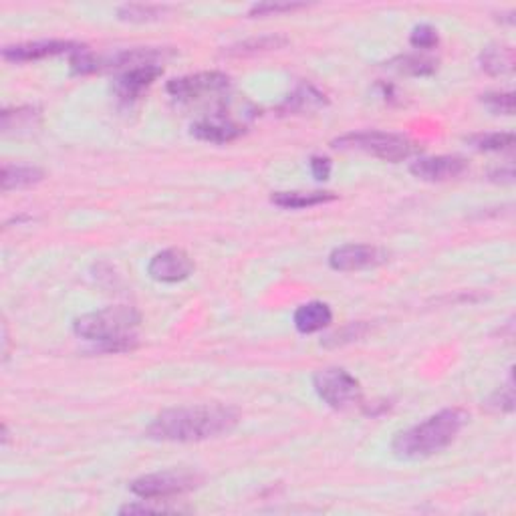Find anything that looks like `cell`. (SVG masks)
<instances>
[{
    "label": "cell",
    "mask_w": 516,
    "mask_h": 516,
    "mask_svg": "<svg viewBox=\"0 0 516 516\" xmlns=\"http://www.w3.org/2000/svg\"><path fill=\"white\" fill-rule=\"evenodd\" d=\"M238 420V410L224 404L172 407L156 415V420L146 430V436L157 442H202V440L228 434Z\"/></svg>",
    "instance_id": "1"
},
{
    "label": "cell",
    "mask_w": 516,
    "mask_h": 516,
    "mask_svg": "<svg viewBox=\"0 0 516 516\" xmlns=\"http://www.w3.org/2000/svg\"><path fill=\"white\" fill-rule=\"evenodd\" d=\"M466 422H468V414L464 410L448 407L397 434L391 450L399 460H423L450 446L464 430Z\"/></svg>",
    "instance_id": "2"
},
{
    "label": "cell",
    "mask_w": 516,
    "mask_h": 516,
    "mask_svg": "<svg viewBox=\"0 0 516 516\" xmlns=\"http://www.w3.org/2000/svg\"><path fill=\"white\" fill-rule=\"evenodd\" d=\"M141 323V315L128 305H115L107 309L81 315L75 319V335L93 341L102 351L121 353L136 347V329Z\"/></svg>",
    "instance_id": "3"
},
{
    "label": "cell",
    "mask_w": 516,
    "mask_h": 516,
    "mask_svg": "<svg viewBox=\"0 0 516 516\" xmlns=\"http://www.w3.org/2000/svg\"><path fill=\"white\" fill-rule=\"evenodd\" d=\"M333 147L337 149H357L379 157L384 162H402L415 152V144L399 133L387 131H357L347 133L333 141Z\"/></svg>",
    "instance_id": "4"
},
{
    "label": "cell",
    "mask_w": 516,
    "mask_h": 516,
    "mask_svg": "<svg viewBox=\"0 0 516 516\" xmlns=\"http://www.w3.org/2000/svg\"><path fill=\"white\" fill-rule=\"evenodd\" d=\"M313 387L333 410H347L361 402L360 381L341 368L319 369L313 376Z\"/></svg>",
    "instance_id": "5"
},
{
    "label": "cell",
    "mask_w": 516,
    "mask_h": 516,
    "mask_svg": "<svg viewBox=\"0 0 516 516\" xmlns=\"http://www.w3.org/2000/svg\"><path fill=\"white\" fill-rule=\"evenodd\" d=\"M198 485V474L186 470H165L133 480L131 493L139 498H146V501H154V498H170L190 493Z\"/></svg>",
    "instance_id": "6"
},
{
    "label": "cell",
    "mask_w": 516,
    "mask_h": 516,
    "mask_svg": "<svg viewBox=\"0 0 516 516\" xmlns=\"http://www.w3.org/2000/svg\"><path fill=\"white\" fill-rule=\"evenodd\" d=\"M230 77L218 71H204L196 75H186V77L172 79L168 83V93L182 103L202 102L208 97L224 95L230 91Z\"/></svg>",
    "instance_id": "7"
},
{
    "label": "cell",
    "mask_w": 516,
    "mask_h": 516,
    "mask_svg": "<svg viewBox=\"0 0 516 516\" xmlns=\"http://www.w3.org/2000/svg\"><path fill=\"white\" fill-rule=\"evenodd\" d=\"M387 261V253L379 246L371 245H345L339 246L329 256V264L333 271L353 272L371 269V266L384 264Z\"/></svg>",
    "instance_id": "8"
},
{
    "label": "cell",
    "mask_w": 516,
    "mask_h": 516,
    "mask_svg": "<svg viewBox=\"0 0 516 516\" xmlns=\"http://www.w3.org/2000/svg\"><path fill=\"white\" fill-rule=\"evenodd\" d=\"M147 272L157 282H180L194 272V262L182 248H168L149 261Z\"/></svg>",
    "instance_id": "9"
},
{
    "label": "cell",
    "mask_w": 516,
    "mask_h": 516,
    "mask_svg": "<svg viewBox=\"0 0 516 516\" xmlns=\"http://www.w3.org/2000/svg\"><path fill=\"white\" fill-rule=\"evenodd\" d=\"M164 73L160 63H147V65H136L128 67L118 79L113 81L115 95L123 102H133L138 99L147 87L154 85V81Z\"/></svg>",
    "instance_id": "10"
},
{
    "label": "cell",
    "mask_w": 516,
    "mask_h": 516,
    "mask_svg": "<svg viewBox=\"0 0 516 516\" xmlns=\"http://www.w3.org/2000/svg\"><path fill=\"white\" fill-rule=\"evenodd\" d=\"M468 164L460 156H434L415 160L410 165V172L423 182H448L462 176Z\"/></svg>",
    "instance_id": "11"
},
{
    "label": "cell",
    "mask_w": 516,
    "mask_h": 516,
    "mask_svg": "<svg viewBox=\"0 0 516 516\" xmlns=\"http://www.w3.org/2000/svg\"><path fill=\"white\" fill-rule=\"evenodd\" d=\"M81 47L83 45L71 43V40H37V43L4 47L3 57L6 61H13V63H29V61L45 59V57L73 55V53H77Z\"/></svg>",
    "instance_id": "12"
},
{
    "label": "cell",
    "mask_w": 516,
    "mask_h": 516,
    "mask_svg": "<svg viewBox=\"0 0 516 516\" xmlns=\"http://www.w3.org/2000/svg\"><path fill=\"white\" fill-rule=\"evenodd\" d=\"M245 133V128L236 123L232 118H228L224 111H216L208 118L196 121L192 126V136L208 141V144H228L235 141Z\"/></svg>",
    "instance_id": "13"
},
{
    "label": "cell",
    "mask_w": 516,
    "mask_h": 516,
    "mask_svg": "<svg viewBox=\"0 0 516 516\" xmlns=\"http://www.w3.org/2000/svg\"><path fill=\"white\" fill-rule=\"evenodd\" d=\"M331 321H333L331 307L327 303H321V301H311V303L301 305L295 311V317H293L297 331L305 333V335L329 327Z\"/></svg>",
    "instance_id": "14"
},
{
    "label": "cell",
    "mask_w": 516,
    "mask_h": 516,
    "mask_svg": "<svg viewBox=\"0 0 516 516\" xmlns=\"http://www.w3.org/2000/svg\"><path fill=\"white\" fill-rule=\"evenodd\" d=\"M325 105H327V97H325L319 89H315L313 85H301L287 97V102L282 103L280 110L303 115V113L317 111Z\"/></svg>",
    "instance_id": "15"
},
{
    "label": "cell",
    "mask_w": 516,
    "mask_h": 516,
    "mask_svg": "<svg viewBox=\"0 0 516 516\" xmlns=\"http://www.w3.org/2000/svg\"><path fill=\"white\" fill-rule=\"evenodd\" d=\"M45 172L35 165H4L3 168V190L11 192V190H21L35 186L43 182Z\"/></svg>",
    "instance_id": "16"
},
{
    "label": "cell",
    "mask_w": 516,
    "mask_h": 516,
    "mask_svg": "<svg viewBox=\"0 0 516 516\" xmlns=\"http://www.w3.org/2000/svg\"><path fill=\"white\" fill-rule=\"evenodd\" d=\"M337 196L331 192H277L272 194V204L287 210H303V208H313L333 202Z\"/></svg>",
    "instance_id": "17"
},
{
    "label": "cell",
    "mask_w": 516,
    "mask_h": 516,
    "mask_svg": "<svg viewBox=\"0 0 516 516\" xmlns=\"http://www.w3.org/2000/svg\"><path fill=\"white\" fill-rule=\"evenodd\" d=\"M480 67L482 71L488 75H506L512 71L514 67V53L511 47L504 45H493L482 51L480 55Z\"/></svg>",
    "instance_id": "18"
},
{
    "label": "cell",
    "mask_w": 516,
    "mask_h": 516,
    "mask_svg": "<svg viewBox=\"0 0 516 516\" xmlns=\"http://www.w3.org/2000/svg\"><path fill=\"white\" fill-rule=\"evenodd\" d=\"M168 11L170 6L165 4H123L118 8V16L129 22H152L162 19Z\"/></svg>",
    "instance_id": "19"
},
{
    "label": "cell",
    "mask_w": 516,
    "mask_h": 516,
    "mask_svg": "<svg viewBox=\"0 0 516 516\" xmlns=\"http://www.w3.org/2000/svg\"><path fill=\"white\" fill-rule=\"evenodd\" d=\"M389 67L391 69L399 71V73L423 77V75H431L438 69V61L428 59V57H420V55H404V57H397V59L391 61Z\"/></svg>",
    "instance_id": "20"
},
{
    "label": "cell",
    "mask_w": 516,
    "mask_h": 516,
    "mask_svg": "<svg viewBox=\"0 0 516 516\" xmlns=\"http://www.w3.org/2000/svg\"><path fill=\"white\" fill-rule=\"evenodd\" d=\"M289 40L285 37H261V39H251V40H243L235 47H230L227 55L230 57H246V55H256L262 51H272V49H280L285 47Z\"/></svg>",
    "instance_id": "21"
},
{
    "label": "cell",
    "mask_w": 516,
    "mask_h": 516,
    "mask_svg": "<svg viewBox=\"0 0 516 516\" xmlns=\"http://www.w3.org/2000/svg\"><path fill=\"white\" fill-rule=\"evenodd\" d=\"M470 144L480 149V152H501V149H509L514 144L512 133H478V136H472Z\"/></svg>",
    "instance_id": "22"
},
{
    "label": "cell",
    "mask_w": 516,
    "mask_h": 516,
    "mask_svg": "<svg viewBox=\"0 0 516 516\" xmlns=\"http://www.w3.org/2000/svg\"><path fill=\"white\" fill-rule=\"evenodd\" d=\"M39 118L37 110L32 107H19V110H4L3 111V131L8 133L13 129L31 128L32 121Z\"/></svg>",
    "instance_id": "23"
},
{
    "label": "cell",
    "mask_w": 516,
    "mask_h": 516,
    "mask_svg": "<svg viewBox=\"0 0 516 516\" xmlns=\"http://www.w3.org/2000/svg\"><path fill=\"white\" fill-rule=\"evenodd\" d=\"M482 103H485L488 110L496 115H512L514 113V95L512 93H486V95H482Z\"/></svg>",
    "instance_id": "24"
},
{
    "label": "cell",
    "mask_w": 516,
    "mask_h": 516,
    "mask_svg": "<svg viewBox=\"0 0 516 516\" xmlns=\"http://www.w3.org/2000/svg\"><path fill=\"white\" fill-rule=\"evenodd\" d=\"M438 31L431 27V24H420L412 31L410 43L415 49H434L438 45Z\"/></svg>",
    "instance_id": "25"
},
{
    "label": "cell",
    "mask_w": 516,
    "mask_h": 516,
    "mask_svg": "<svg viewBox=\"0 0 516 516\" xmlns=\"http://www.w3.org/2000/svg\"><path fill=\"white\" fill-rule=\"evenodd\" d=\"M298 8H305V4L303 3H261L251 8V16L293 13V11H298Z\"/></svg>",
    "instance_id": "26"
},
{
    "label": "cell",
    "mask_w": 516,
    "mask_h": 516,
    "mask_svg": "<svg viewBox=\"0 0 516 516\" xmlns=\"http://www.w3.org/2000/svg\"><path fill=\"white\" fill-rule=\"evenodd\" d=\"M311 172H313V176L325 182L329 178V173H331V160L329 157H323V156H313L311 157Z\"/></svg>",
    "instance_id": "27"
}]
</instances>
